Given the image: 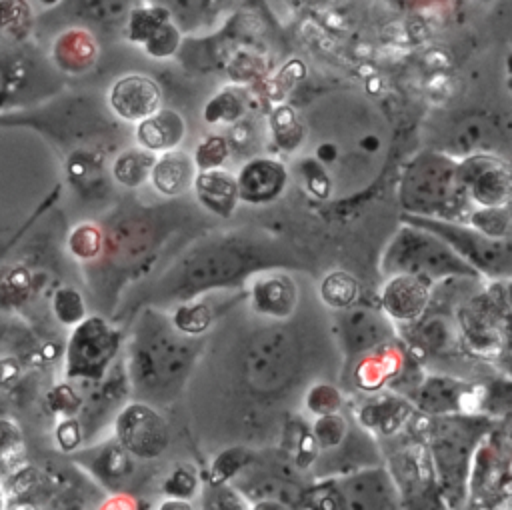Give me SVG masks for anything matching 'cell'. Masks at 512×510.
<instances>
[{
	"label": "cell",
	"instance_id": "obj_1",
	"mask_svg": "<svg viewBox=\"0 0 512 510\" xmlns=\"http://www.w3.org/2000/svg\"><path fill=\"white\" fill-rule=\"evenodd\" d=\"M196 350L192 336L180 334L168 316L150 310L142 316L130 344L128 380L142 396L162 400L182 386Z\"/></svg>",
	"mask_w": 512,
	"mask_h": 510
},
{
	"label": "cell",
	"instance_id": "obj_2",
	"mask_svg": "<svg viewBox=\"0 0 512 510\" xmlns=\"http://www.w3.org/2000/svg\"><path fill=\"white\" fill-rule=\"evenodd\" d=\"M466 202L456 162L442 152H420L400 180V204L406 214L456 220L466 212Z\"/></svg>",
	"mask_w": 512,
	"mask_h": 510
},
{
	"label": "cell",
	"instance_id": "obj_3",
	"mask_svg": "<svg viewBox=\"0 0 512 510\" xmlns=\"http://www.w3.org/2000/svg\"><path fill=\"white\" fill-rule=\"evenodd\" d=\"M436 422L430 428V462L434 468L436 486L442 498L462 500L466 498V478L474 448L484 438L486 422L470 414L434 416Z\"/></svg>",
	"mask_w": 512,
	"mask_h": 510
},
{
	"label": "cell",
	"instance_id": "obj_4",
	"mask_svg": "<svg viewBox=\"0 0 512 510\" xmlns=\"http://www.w3.org/2000/svg\"><path fill=\"white\" fill-rule=\"evenodd\" d=\"M384 274H416L432 282L442 278H478L480 274L466 264L442 238L436 234L406 224L402 226L382 256Z\"/></svg>",
	"mask_w": 512,
	"mask_h": 510
},
{
	"label": "cell",
	"instance_id": "obj_5",
	"mask_svg": "<svg viewBox=\"0 0 512 510\" xmlns=\"http://www.w3.org/2000/svg\"><path fill=\"white\" fill-rule=\"evenodd\" d=\"M402 220L406 224L424 228L436 234L438 238H442L478 274H484L494 280L510 276V270H512L510 238H504V240L488 238L476 228L468 224H460L456 220L416 216V214H404Z\"/></svg>",
	"mask_w": 512,
	"mask_h": 510
},
{
	"label": "cell",
	"instance_id": "obj_6",
	"mask_svg": "<svg viewBox=\"0 0 512 510\" xmlns=\"http://www.w3.org/2000/svg\"><path fill=\"white\" fill-rule=\"evenodd\" d=\"M300 368V344L284 326H270L252 336L244 356V376L252 390L274 394L290 386Z\"/></svg>",
	"mask_w": 512,
	"mask_h": 510
},
{
	"label": "cell",
	"instance_id": "obj_7",
	"mask_svg": "<svg viewBox=\"0 0 512 510\" xmlns=\"http://www.w3.org/2000/svg\"><path fill=\"white\" fill-rule=\"evenodd\" d=\"M140 0H58L36 14L34 38H50L62 28L78 26L92 32L98 42L124 36L130 10Z\"/></svg>",
	"mask_w": 512,
	"mask_h": 510
},
{
	"label": "cell",
	"instance_id": "obj_8",
	"mask_svg": "<svg viewBox=\"0 0 512 510\" xmlns=\"http://www.w3.org/2000/svg\"><path fill=\"white\" fill-rule=\"evenodd\" d=\"M60 78L38 42L0 44V110L54 94Z\"/></svg>",
	"mask_w": 512,
	"mask_h": 510
},
{
	"label": "cell",
	"instance_id": "obj_9",
	"mask_svg": "<svg viewBox=\"0 0 512 510\" xmlns=\"http://www.w3.org/2000/svg\"><path fill=\"white\" fill-rule=\"evenodd\" d=\"M456 318L470 350L480 356H498L508 336V290L496 280L488 292L462 302Z\"/></svg>",
	"mask_w": 512,
	"mask_h": 510
},
{
	"label": "cell",
	"instance_id": "obj_10",
	"mask_svg": "<svg viewBox=\"0 0 512 510\" xmlns=\"http://www.w3.org/2000/svg\"><path fill=\"white\" fill-rule=\"evenodd\" d=\"M122 344L120 330L102 316H84L66 346V376L98 380L106 374Z\"/></svg>",
	"mask_w": 512,
	"mask_h": 510
},
{
	"label": "cell",
	"instance_id": "obj_11",
	"mask_svg": "<svg viewBox=\"0 0 512 510\" xmlns=\"http://www.w3.org/2000/svg\"><path fill=\"white\" fill-rule=\"evenodd\" d=\"M114 434L126 452L142 460L158 458L170 442V428L164 416L144 400L122 406L114 420Z\"/></svg>",
	"mask_w": 512,
	"mask_h": 510
},
{
	"label": "cell",
	"instance_id": "obj_12",
	"mask_svg": "<svg viewBox=\"0 0 512 510\" xmlns=\"http://www.w3.org/2000/svg\"><path fill=\"white\" fill-rule=\"evenodd\" d=\"M458 180L470 202L476 206H508L512 194V174L506 160L474 152L456 162Z\"/></svg>",
	"mask_w": 512,
	"mask_h": 510
},
{
	"label": "cell",
	"instance_id": "obj_13",
	"mask_svg": "<svg viewBox=\"0 0 512 510\" xmlns=\"http://www.w3.org/2000/svg\"><path fill=\"white\" fill-rule=\"evenodd\" d=\"M124 38L142 46L148 56L168 58L180 48L182 32L164 8L140 0L128 14Z\"/></svg>",
	"mask_w": 512,
	"mask_h": 510
},
{
	"label": "cell",
	"instance_id": "obj_14",
	"mask_svg": "<svg viewBox=\"0 0 512 510\" xmlns=\"http://www.w3.org/2000/svg\"><path fill=\"white\" fill-rule=\"evenodd\" d=\"M412 404L428 416H448V414H470L478 408V390L454 376L428 374L412 386Z\"/></svg>",
	"mask_w": 512,
	"mask_h": 510
},
{
	"label": "cell",
	"instance_id": "obj_15",
	"mask_svg": "<svg viewBox=\"0 0 512 510\" xmlns=\"http://www.w3.org/2000/svg\"><path fill=\"white\" fill-rule=\"evenodd\" d=\"M434 282L416 274H388L380 292V310L388 320L412 324L422 318L432 300Z\"/></svg>",
	"mask_w": 512,
	"mask_h": 510
},
{
	"label": "cell",
	"instance_id": "obj_16",
	"mask_svg": "<svg viewBox=\"0 0 512 510\" xmlns=\"http://www.w3.org/2000/svg\"><path fill=\"white\" fill-rule=\"evenodd\" d=\"M240 202L262 206L278 200L288 188V168L270 156H252L234 174Z\"/></svg>",
	"mask_w": 512,
	"mask_h": 510
},
{
	"label": "cell",
	"instance_id": "obj_17",
	"mask_svg": "<svg viewBox=\"0 0 512 510\" xmlns=\"http://www.w3.org/2000/svg\"><path fill=\"white\" fill-rule=\"evenodd\" d=\"M108 110L124 122H140L162 106V90L146 74H124L108 90Z\"/></svg>",
	"mask_w": 512,
	"mask_h": 510
},
{
	"label": "cell",
	"instance_id": "obj_18",
	"mask_svg": "<svg viewBox=\"0 0 512 510\" xmlns=\"http://www.w3.org/2000/svg\"><path fill=\"white\" fill-rule=\"evenodd\" d=\"M510 486L508 458L486 438L474 448L466 478V496L472 500H498L506 496Z\"/></svg>",
	"mask_w": 512,
	"mask_h": 510
},
{
	"label": "cell",
	"instance_id": "obj_19",
	"mask_svg": "<svg viewBox=\"0 0 512 510\" xmlns=\"http://www.w3.org/2000/svg\"><path fill=\"white\" fill-rule=\"evenodd\" d=\"M344 508H396L400 492L386 468H368L334 482Z\"/></svg>",
	"mask_w": 512,
	"mask_h": 510
},
{
	"label": "cell",
	"instance_id": "obj_20",
	"mask_svg": "<svg viewBox=\"0 0 512 510\" xmlns=\"http://www.w3.org/2000/svg\"><path fill=\"white\" fill-rule=\"evenodd\" d=\"M340 312L342 344L350 356H362L392 338V324L382 310L352 304Z\"/></svg>",
	"mask_w": 512,
	"mask_h": 510
},
{
	"label": "cell",
	"instance_id": "obj_21",
	"mask_svg": "<svg viewBox=\"0 0 512 510\" xmlns=\"http://www.w3.org/2000/svg\"><path fill=\"white\" fill-rule=\"evenodd\" d=\"M100 52L98 38L78 26H68L50 36L48 60L58 74H82L88 72Z\"/></svg>",
	"mask_w": 512,
	"mask_h": 510
},
{
	"label": "cell",
	"instance_id": "obj_22",
	"mask_svg": "<svg viewBox=\"0 0 512 510\" xmlns=\"http://www.w3.org/2000/svg\"><path fill=\"white\" fill-rule=\"evenodd\" d=\"M298 304V288L292 276L282 272L260 274L250 284V306L254 312L276 322L290 318Z\"/></svg>",
	"mask_w": 512,
	"mask_h": 510
},
{
	"label": "cell",
	"instance_id": "obj_23",
	"mask_svg": "<svg viewBox=\"0 0 512 510\" xmlns=\"http://www.w3.org/2000/svg\"><path fill=\"white\" fill-rule=\"evenodd\" d=\"M164 8L182 34H204L232 12L240 0H144Z\"/></svg>",
	"mask_w": 512,
	"mask_h": 510
},
{
	"label": "cell",
	"instance_id": "obj_24",
	"mask_svg": "<svg viewBox=\"0 0 512 510\" xmlns=\"http://www.w3.org/2000/svg\"><path fill=\"white\" fill-rule=\"evenodd\" d=\"M192 190L200 206L220 218H230L240 204L236 176L222 166L210 170H196Z\"/></svg>",
	"mask_w": 512,
	"mask_h": 510
},
{
	"label": "cell",
	"instance_id": "obj_25",
	"mask_svg": "<svg viewBox=\"0 0 512 510\" xmlns=\"http://www.w3.org/2000/svg\"><path fill=\"white\" fill-rule=\"evenodd\" d=\"M186 138V120L180 112L172 108H158L144 120L136 122L134 140L140 148L162 154L174 148H180V144Z\"/></svg>",
	"mask_w": 512,
	"mask_h": 510
},
{
	"label": "cell",
	"instance_id": "obj_26",
	"mask_svg": "<svg viewBox=\"0 0 512 510\" xmlns=\"http://www.w3.org/2000/svg\"><path fill=\"white\" fill-rule=\"evenodd\" d=\"M194 176H196V166H194L192 154L180 148H174V150L156 154L148 180L158 194L166 198H176L192 188Z\"/></svg>",
	"mask_w": 512,
	"mask_h": 510
},
{
	"label": "cell",
	"instance_id": "obj_27",
	"mask_svg": "<svg viewBox=\"0 0 512 510\" xmlns=\"http://www.w3.org/2000/svg\"><path fill=\"white\" fill-rule=\"evenodd\" d=\"M362 356L364 358L358 362L354 372V382L358 388L368 392L378 390L384 384H390L394 378L400 376L404 368L402 350L390 344V340L368 350Z\"/></svg>",
	"mask_w": 512,
	"mask_h": 510
},
{
	"label": "cell",
	"instance_id": "obj_28",
	"mask_svg": "<svg viewBox=\"0 0 512 510\" xmlns=\"http://www.w3.org/2000/svg\"><path fill=\"white\" fill-rule=\"evenodd\" d=\"M244 258L232 250L214 248L206 254L196 256L192 266L186 270V284L192 288H212L214 284L226 282L242 270Z\"/></svg>",
	"mask_w": 512,
	"mask_h": 510
},
{
	"label": "cell",
	"instance_id": "obj_29",
	"mask_svg": "<svg viewBox=\"0 0 512 510\" xmlns=\"http://www.w3.org/2000/svg\"><path fill=\"white\" fill-rule=\"evenodd\" d=\"M410 412L412 406L402 396L382 394L360 406L358 420L364 428L390 436L408 420Z\"/></svg>",
	"mask_w": 512,
	"mask_h": 510
},
{
	"label": "cell",
	"instance_id": "obj_30",
	"mask_svg": "<svg viewBox=\"0 0 512 510\" xmlns=\"http://www.w3.org/2000/svg\"><path fill=\"white\" fill-rule=\"evenodd\" d=\"M36 12L30 0H0V44L26 46L34 38Z\"/></svg>",
	"mask_w": 512,
	"mask_h": 510
},
{
	"label": "cell",
	"instance_id": "obj_31",
	"mask_svg": "<svg viewBox=\"0 0 512 510\" xmlns=\"http://www.w3.org/2000/svg\"><path fill=\"white\" fill-rule=\"evenodd\" d=\"M154 160H156V154L140 146L126 148L112 162V178L126 188H138L148 180Z\"/></svg>",
	"mask_w": 512,
	"mask_h": 510
},
{
	"label": "cell",
	"instance_id": "obj_32",
	"mask_svg": "<svg viewBox=\"0 0 512 510\" xmlns=\"http://www.w3.org/2000/svg\"><path fill=\"white\" fill-rule=\"evenodd\" d=\"M358 296L360 284L346 270H332L320 282V298L332 310H344L356 304Z\"/></svg>",
	"mask_w": 512,
	"mask_h": 510
},
{
	"label": "cell",
	"instance_id": "obj_33",
	"mask_svg": "<svg viewBox=\"0 0 512 510\" xmlns=\"http://www.w3.org/2000/svg\"><path fill=\"white\" fill-rule=\"evenodd\" d=\"M214 320V308L210 302L206 300H188L180 306H176V310L170 314V322L172 326L184 334V336H200L204 334L210 324Z\"/></svg>",
	"mask_w": 512,
	"mask_h": 510
},
{
	"label": "cell",
	"instance_id": "obj_34",
	"mask_svg": "<svg viewBox=\"0 0 512 510\" xmlns=\"http://www.w3.org/2000/svg\"><path fill=\"white\" fill-rule=\"evenodd\" d=\"M468 226L476 228L488 238H510V208L508 206H476L468 210Z\"/></svg>",
	"mask_w": 512,
	"mask_h": 510
},
{
	"label": "cell",
	"instance_id": "obj_35",
	"mask_svg": "<svg viewBox=\"0 0 512 510\" xmlns=\"http://www.w3.org/2000/svg\"><path fill=\"white\" fill-rule=\"evenodd\" d=\"M274 142L284 152H296L304 140V126L290 106H280L270 116Z\"/></svg>",
	"mask_w": 512,
	"mask_h": 510
},
{
	"label": "cell",
	"instance_id": "obj_36",
	"mask_svg": "<svg viewBox=\"0 0 512 510\" xmlns=\"http://www.w3.org/2000/svg\"><path fill=\"white\" fill-rule=\"evenodd\" d=\"M250 460H252L250 450L242 448V446H234V448H228V450L220 452L214 458V462L210 466V472H208L210 486L230 482L238 472H242L244 466L250 464Z\"/></svg>",
	"mask_w": 512,
	"mask_h": 510
},
{
	"label": "cell",
	"instance_id": "obj_37",
	"mask_svg": "<svg viewBox=\"0 0 512 510\" xmlns=\"http://www.w3.org/2000/svg\"><path fill=\"white\" fill-rule=\"evenodd\" d=\"M310 432L314 436L318 450L330 452V450H336L342 444V440L346 438L348 422L338 412L322 414V416H316Z\"/></svg>",
	"mask_w": 512,
	"mask_h": 510
},
{
	"label": "cell",
	"instance_id": "obj_38",
	"mask_svg": "<svg viewBox=\"0 0 512 510\" xmlns=\"http://www.w3.org/2000/svg\"><path fill=\"white\" fill-rule=\"evenodd\" d=\"M244 102L232 90L218 92L204 108V118L210 124H236L242 118Z\"/></svg>",
	"mask_w": 512,
	"mask_h": 510
},
{
	"label": "cell",
	"instance_id": "obj_39",
	"mask_svg": "<svg viewBox=\"0 0 512 510\" xmlns=\"http://www.w3.org/2000/svg\"><path fill=\"white\" fill-rule=\"evenodd\" d=\"M412 324H414L412 326L414 330H412L410 338H414V346H418L420 350L436 352L448 344L450 328L446 326V322L442 318H430V320L418 318Z\"/></svg>",
	"mask_w": 512,
	"mask_h": 510
},
{
	"label": "cell",
	"instance_id": "obj_40",
	"mask_svg": "<svg viewBox=\"0 0 512 510\" xmlns=\"http://www.w3.org/2000/svg\"><path fill=\"white\" fill-rule=\"evenodd\" d=\"M52 308H54V316L64 326H76L86 316V304L82 294L70 286L56 290L52 298Z\"/></svg>",
	"mask_w": 512,
	"mask_h": 510
},
{
	"label": "cell",
	"instance_id": "obj_41",
	"mask_svg": "<svg viewBox=\"0 0 512 510\" xmlns=\"http://www.w3.org/2000/svg\"><path fill=\"white\" fill-rule=\"evenodd\" d=\"M230 156V144H228V138L224 136H208L204 138L194 154H192V160H194V166L196 170H210V168H220Z\"/></svg>",
	"mask_w": 512,
	"mask_h": 510
},
{
	"label": "cell",
	"instance_id": "obj_42",
	"mask_svg": "<svg viewBox=\"0 0 512 510\" xmlns=\"http://www.w3.org/2000/svg\"><path fill=\"white\" fill-rule=\"evenodd\" d=\"M132 454L126 452L118 442L106 446L102 456L98 458V474L106 482H116L122 480L130 474L132 470Z\"/></svg>",
	"mask_w": 512,
	"mask_h": 510
},
{
	"label": "cell",
	"instance_id": "obj_43",
	"mask_svg": "<svg viewBox=\"0 0 512 510\" xmlns=\"http://www.w3.org/2000/svg\"><path fill=\"white\" fill-rule=\"evenodd\" d=\"M304 402L308 412H312L314 416H322V414L338 412L342 408V394L338 392L336 386L318 382L306 392Z\"/></svg>",
	"mask_w": 512,
	"mask_h": 510
},
{
	"label": "cell",
	"instance_id": "obj_44",
	"mask_svg": "<svg viewBox=\"0 0 512 510\" xmlns=\"http://www.w3.org/2000/svg\"><path fill=\"white\" fill-rule=\"evenodd\" d=\"M198 476L194 468L182 464L170 472V476L162 484V492L168 498H182V500H192L194 494L198 492Z\"/></svg>",
	"mask_w": 512,
	"mask_h": 510
},
{
	"label": "cell",
	"instance_id": "obj_45",
	"mask_svg": "<svg viewBox=\"0 0 512 510\" xmlns=\"http://www.w3.org/2000/svg\"><path fill=\"white\" fill-rule=\"evenodd\" d=\"M68 246L74 256L82 260L96 258L102 250V234L94 224H80L72 230L68 238Z\"/></svg>",
	"mask_w": 512,
	"mask_h": 510
},
{
	"label": "cell",
	"instance_id": "obj_46",
	"mask_svg": "<svg viewBox=\"0 0 512 510\" xmlns=\"http://www.w3.org/2000/svg\"><path fill=\"white\" fill-rule=\"evenodd\" d=\"M302 170H304L306 190L316 198H328L330 190H332V182H330L328 174L324 172L322 164L314 158H308V160H304Z\"/></svg>",
	"mask_w": 512,
	"mask_h": 510
},
{
	"label": "cell",
	"instance_id": "obj_47",
	"mask_svg": "<svg viewBox=\"0 0 512 510\" xmlns=\"http://www.w3.org/2000/svg\"><path fill=\"white\" fill-rule=\"evenodd\" d=\"M56 440H58V446L62 450H74L80 440H82V432H80V424L76 418L72 416H66L58 428H56Z\"/></svg>",
	"mask_w": 512,
	"mask_h": 510
},
{
	"label": "cell",
	"instance_id": "obj_48",
	"mask_svg": "<svg viewBox=\"0 0 512 510\" xmlns=\"http://www.w3.org/2000/svg\"><path fill=\"white\" fill-rule=\"evenodd\" d=\"M50 404L54 406V410L64 412V414L68 416V414H72V412L80 406V400H78V396L74 394V390H72L70 386L60 384L58 388L52 390V394H50Z\"/></svg>",
	"mask_w": 512,
	"mask_h": 510
},
{
	"label": "cell",
	"instance_id": "obj_49",
	"mask_svg": "<svg viewBox=\"0 0 512 510\" xmlns=\"http://www.w3.org/2000/svg\"><path fill=\"white\" fill-rule=\"evenodd\" d=\"M18 430L12 422H0V452H4L16 438Z\"/></svg>",
	"mask_w": 512,
	"mask_h": 510
},
{
	"label": "cell",
	"instance_id": "obj_50",
	"mask_svg": "<svg viewBox=\"0 0 512 510\" xmlns=\"http://www.w3.org/2000/svg\"><path fill=\"white\" fill-rule=\"evenodd\" d=\"M16 374H18V366H16L14 360H2L0 362V386H6Z\"/></svg>",
	"mask_w": 512,
	"mask_h": 510
},
{
	"label": "cell",
	"instance_id": "obj_51",
	"mask_svg": "<svg viewBox=\"0 0 512 510\" xmlns=\"http://www.w3.org/2000/svg\"><path fill=\"white\" fill-rule=\"evenodd\" d=\"M158 508H192V502L182 498H166L164 502L158 504Z\"/></svg>",
	"mask_w": 512,
	"mask_h": 510
},
{
	"label": "cell",
	"instance_id": "obj_52",
	"mask_svg": "<svg viewBox=\"0 0 512 510\" xmlns=\"http://www.w3.org/2000/svg\"><path fill=\"white\" fill-rule=\"evenodd\" d=\"M58 0H38V4H42V10H46V8H50V6H54Z\"/></svg>",
	"mask_w": 512,
	"mask_h": 510
},
{
	"label": "cell",
	"instance_id": "obj_53",
	"mask_svg": "<svg viewBox=\"0 0 512 510\" xmlns=\"http://www.w3.org/2000/svg\"><path fill=\"white\" fill-rule=\"evenodd\" d=\"M2 500H4V494H2V492H0V508H2V506H4V502H2Z\"/></svg>",
	"mask_w": 512,
	"mask_h": 510
}]
</instances>
